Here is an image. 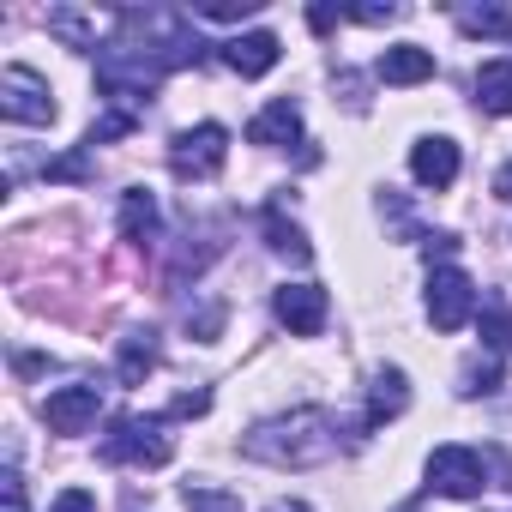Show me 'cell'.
Masks as SVG:
<instances>
[{"label":"cell","mask_w":512,"mask_h":512,"mask_svg":"<svg viewBox=\"0 0 512 512\" xmlns=\"http://www.w3.org/2000/svg\"><path fill=\"white\" fill-rule=\"evenodd\" d=\"M247 458H260V464H278V470H314L326 458H338V422L326 410H290V416H272L260 422L247 440H241Z\"/></svg>","instance_id":"obj_1"},{"label":"cell","mask_w":512,"mask_h":512,"mask_svg":"<svg viewBox=\"0 0 512 512\" xmlns=\"http://www.w3.org/2000/svg\"><path fill=\"white\" fill-rule=\"evenodd\" d=\"M163 73H169V67H163L151 49L127 43V37H115V43L97 49V91H103L109 103H121L127 115H139V103H151V91L163 85Z\"/></svg>","instance_id":"obj_2"},{"label":"cell","mask_w":512,"mask_h":512,"mask_svg":"<svg viewBox=\"0 0 512 512\" xmlns=\"http://www.w3.org/2000/svg\"><path fill=\"white\" fill-rule=\"evenodd\" d=\"M169 452H175V440L163 434V416H115L109 434H103V458L109 464L157 470V464H169Z\"/></svg>","instance_id":"obj_3"},{"label":"cell","mask_w":512,"mask_h":512,"mask_svg":"<svg viewBox=\"0 0 512 512\" xmlns=\"http://www.w3.org/2000/svg\"><path fill=\"white\" fill-rule=\"evenodd\" d=\"M0 115L13 127H49L55 121V91L31 67H0Z\"/></svg>","instance_id":"obj_4"},{"label":"cell","mask_w":512,"mask_h":512,"mask_svg":"<svg viewBox=\"0 0 512 512\" xmlns=\"http://www.w3.org/2000/svg\"><path fill=\"white\" fill-rule=\"evenodd\" d=\"M476 308H482V290L458 266H434V278H428V320L440 332H464L476 320Z\"/></svg>","instance_id":"obj_5"},{"label":"cell","mask_w":512,"mask_h":512,"mask_svg":"<svg viewBox=\"0 0 512 512\" xmlns=\"http://www.w3.org/2000/svg\"><path fill=\"white\" fill-rule=\"evenodd\" d=\"M428 488H440L452 500H476L488 488V458L476 446H434L428 452Z\"/></svg>","instance_id":"obj_6"},{"label":"cell","mask_w":512,"mask_h":512,"mask_svg":"<svg viewBox=\"0 0 512 512\" xmlns=\"http://www.w3.org/2000/svg\"><path fill=\"white\" fill-rule=\"evenodd\" d=\"M223 157H229V133L217 121H199L187 133H175V145H169V163L181 181H211L223 169Z\"/></svg>","instance_id":"obj_7"},{"label":"cell","mask_w":512,"mask_h":512,"mask_svg":"<svg viewBox=\"0 0 512 512\" xmlns=\"http://www.w3.org/2000/svg\"><path fill=\"white\" fill-rule=\"evenodd\" d=\"M272 308L296 338H320V326H326V290L320 284H284L272 296Z\"/></svg>","instance_id":"obj_8"},{"label":"cell","mask_w":512,"mask_h":512,"mask_svg":"<svg viewBox=\"0 0 512 512\" xmlns=\"http://www.w3.org/2000/svg\"><path fill=\"white\" fill-rule=\"evenodd\" d=\"M97 410H103V392H97V386H61V392H49V404H43V416H49L55 434H91Z\"/></svg>","instance_id":"obj_9"},{"label":"cell","mask_w":512,"mask_h":512,"mask_svg":"<svg viewBox=\"0 0 512 512\" xmlns=\"http://www.w3.org/2000/svg\"><path fill=\"white\" fill-rule=\"evenodd\" d=\"M278 55H284V43L272 31H247V37H229L223 43V67L241 73V79H266L278 67Z\"/></svg>","instance_id":"obj_10"},{"label":"cell","mask_w":512,"mask_h":512,"mask_svg":"<svg viewBox=\"0 0 512 512\" xmlns=\"http://www.w3.org/2000/svg\"><path fill=\"white\" fill-rule=\"evenodd\" d=\"M410 175L422 181V187H452L458 181V145L452 139H416V151H410Z\"/></svg>","instance_id":"obj_11"},{"label":"cell","mask_w":512,"mask_h":512,"mask_svg":"<svg viewBox=\"0 0 512 512\" xmlns=\"http://www.w3.org/2000/svg\"><path fill=\"white\" fill-rule=\"evenodd\" d=\"M380 79H386V85H398V91L428 85V79H434V49H416V43L386 49V55H380Z\"/></svg>","instance_id":"obj_12"},{"label":"cell","mask_w":512,"mask_h":512,"mask_svg":"<svg viewBox=\"0 0 512 512\" xmlns=\"http://www.w3.org/2000/svg\"><path fill=\"white\" fill-rule=\"evenodd\" d=\"M247 139H253V145H290V139H302V109H296L290 97L266 103L260 115L247 121Z\"/></svg>","instance_id":"obj_13"},{"label":"cell","mask_w":512,"mask_h":512,"mask_svg":"<svg viewBox=\"0 0 512 512\" xmlns=\"http://www.w3.org/2000/svg\"><path fill=\"white\" fill-rule=\"evenodd\" d=\"M121 241H133V247L157 241V193L151 187H127L121 193Z\"/></svg>","instance_id":"obj_14"},{"label":"cell","mask_w":512,"mask_h":512,"mask_svg":"<svg viewBox=\"0 0 512 512\" xmlns=\"http://www.w3.org/2000/svg\"><path fill=\"white\" fill-rule=\"evenodd\" d=\"M151 368H157V332L139 326V332L121 338V350H115V374H121V386H145Z\"/></svg>","instance_id":"obj_15"},{"label":"cell","mask_w":512,"mask_h":512,"mask_svg":"<svg viewBox=\"0 0 512 512\" xmlns=\"http://www.w3.org/2000/svg\"><path fill=\"white\" fill-rule=\"evenodd\" d=\"M404 404H410V380H404V368H380V374H374V392H368V422L380 428V422L404 416Z\"/></svg>","instance_id":"obj_16"},{"label":"cell","mask_w":512,"mask_h":512,"mask_svg":"<svg viewBox=\"0 0 512 512\" xmlns=\"http://www.w3.org/2000/svg\"><path fill=\"white\" fill-rule=\"evenodd\" d=\"M476 103L488 115H512V61H482L476 73Z\"/></svg>","instance_id":"obj_17"},{"label":"cell","mask_w":512,"mask_h":512,"mask_svg":"<svg viewBox=\"0 0 512 512\" xmlns=\"http://www.w3.org/2000/svg\"><path fill=\"white\" fill-rule=\"evenodd\" d=\"M266 241H272V253H284V260H314V247H308V235H302V223H290L284 217V205H272L266 211Z\"/></svg>","instance_id":"obj_18"},{"label":"cell","mask_w":512,"mask_h":512,"mask_svg":"<svg viewBox=\"0 0 512 512\" xmlns=\"http://www.w3.org/2000/svg\"><path fill=\"white\" fill-rule=\"evenodd\" d=\"M458 31L464 37H512V7H464Z\"/></svg>","instance_id":"obj_19"},{"label":"cell","mask_w":512,"mask_h":512,"mask_svg":"<svg viewBox=\"0 0 512 512\" xmlns=\"http://www.w3.org/2000/svg\"><path fill=\"white\" fill-rule=\"evenodd\" d=\"M482 338H488V350H494V356H506V350H512V314H506V302H500V296H482Z\"/></svg>","instance_id":"obj_20"},{"label":"cell","mask_w":512,"mask_h":512,"mask_svg":"<svg viewBox=\"0 0 512 512\" xmlns=\"http://www.w3.org/2000/svg\"><path fill=\"white\" fill-rule=\"evenodd\" d=\"M49 31H55L67 49H103V43H97V31H91L73 7H55V13H49Z\"/></svg>","instance_id":"obj_21"},{"label":"cell","mask_w":512,"mask_h":512,"mask_svg":"<svg viewBox=\"0 0 512 512\" xmlns=\"http://www.w3.org/2000/svg\"><path fill=\"white\" fill-rule=\"evenodd\" d=\"M181 500H187V512H241V494H229V488H211V482H193Z\"/></svg>","instance_id":"obj_22"},{"label":"cell","mask_w":512,"mask_h":512,"mask_svg":"<svg viewBox=\"0 0 512 512\" xmlns=\"http://www.w3.org/2000/svg\"><path fill=\"white\" fill-rule=\"evenodd\" d=\"M139 127V115H127V109H115V115H103L91 133H85V145H109V139H121V133H133Z\"/></svg>","instance_id":"obj_23"},{"label":"cell","mask_w":512,"mask_h":512,"mask_svg":"<svg viewBox=\"0 0 512 512\" xmlns=\"http://www.w3.org/2000/svg\"><path fill=\"white\" fill-rule=\"evenodd\" d=\"M494 386H500V368H494V362H470V368H464V392H470V398H476V392H494Z\"/></svg>","instance_id":"obj_24"},{"label":"cell","mask_w":512,"mask_h":512,"mask_svg":"<svg viewBox=\"0 0 512 512\" xmlns=\"http://www.w3.org/2000/svg\"><path fill=\"white\" fill-rule=\"evenodd\" d=\"M0 512H25V482H19V470L0 476Z\"/></svg>","instance_id":"obj_25"},{"label":"cell","mask_w":512,"mask_h":512,"mask_svg":"<svg viewBox=\"0 0 512 512\" xmlns=\"http://www.w3.org/2000/svg\"><path fill=\"white\" fill-rule=\"evenodd\" d=\"M49 512H97V494L91 488H67V494H55Z\"/></svg>","instance_id":"obj_26"},{"label":"cell","mask_w":512,"mask_h":512,"mask_svg":"<svg viewBox=\"0 0 512 512\" xmlns=\"http://www.w3.org/2000/svg\"><path fill=\"white\" fill-rule=\"evenodd\" d=\"M253 7H260V0H247V7H235V0H205L199 13H205V19H223V25H229V19H247Z\"/></svg>","instance_id":"obj_27"},{"label":"cell","mask_w":512,"mask_h":512,"mask_svg":"<svg viewBox=\"0 0 512 512\" xmlns=\"http://www.w3.org/2000/svg\"><path fill=\"white\" fill-rule=\"evenodd\" d=\"M350 19H356V25H392L398 7H392V0H386V7H350Z\"/></svg>","instance_id":"obj_28"},{"label":"cell","mask_w":512,"mask_h":512,"mask_svg":"<svg viewBox=\"0 0 512 512\" xmlns=\"http://www.w3.org/2000/svg\"><path fill=\"white\" fill-rule=\"evenodd\" d=\"M205 410H211V398H205V392H187V398H175L169 416H205Z\"/></svg>","instance_id":"obj_29"},{"label":"cell","mask_w":512,"mask_h":512,"mask_svg":"<svg viewBox=\"0 0 512 512\" xmlns=\"http://www.w3.org/2000/svg\"><path fill=\"white\" fill-rule=\"evenodd\" d=\"M338 19H344V13H338V7H308V25H314V31H320V37H326V31H332V25H338Z\"/></svg>","instance_id":"obj_30"},{"label":"cell","mask_w":512,"mask_h":512,"mask_svg":"<svg viewBox=\"0 0 512 512\" xmlns=\"http://www.w3.org/2000/svg\"><path fill=\"white\" fill-rule=\"evenodd\" d=\"M494 199H512V163H506V169L494 175Z\"/></svg>","instance_id":"obj_31"},{"label":"cell","mask_w":512,"mask_h":512,"mask_svg":"<svg viewBox=\"0 0 512 512\" xmlns=\"http://www.w3.org/2000/svg\"><path fill=\"white\" fill-rule=\"evenodd\" d=\"M266 512H314V506H308V500H272Z\"/></svg>","instance_id":"obj_32"},{"label":"cell","mask_w":512,"mask_h":512,"mask_svg":"<svg viewBox=\"0 0 512 512\" xmlns=\"http://www.w3.org/2000/svg\"><path fill=\"white\" fill-rule=\"evenodd\" d=\"M404 512H416V506H404Z\"/></svg>","instance_id":"obj_33"}]
</instances>
